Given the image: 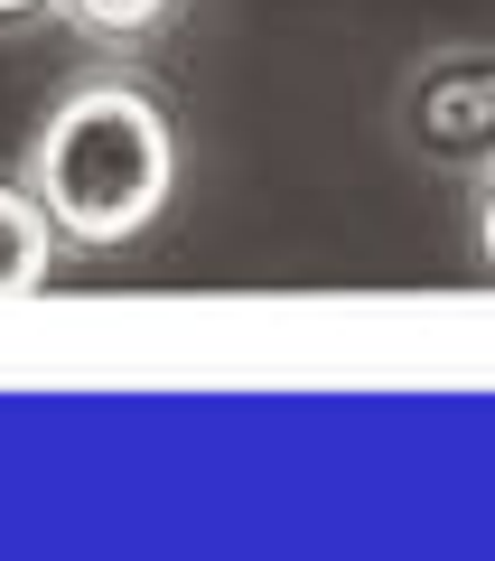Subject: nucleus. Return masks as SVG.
I'll list each match as a JSON object with an SVG mask.
<instances>
[{
	"label": "nucleus",
	"instance_id": "6",
	"mask_svg": "<svg viewBox=\"0 0 495 561\" xmlns=\"http://www.w3.org/2000/svg\"><path fill=\"white\" fill-rule=\"evenodd\" d=\"M476 262L495 272V169H476Z\"/></svg>",
	"mask_w": 495,
	"mask_h": 561
},
{
	"label": "nucleus",
	"instance_id": "5",
	"mask_svg": "<svg viewBox=\"0 0 495 561\" xmlns=\"http://www.w3.org/2000/svg\"><path fill=\"white\" fill-rule=\"evenodd\" d=\"M66 0H0V38H28V28H47Z\"/></svg>",
	"mask_w": 495,
	"mask_h": 561
},
{
	"label": "nucleus",
	"instance_id": "1",
	"mask_svg": "<svg viewBox=\"0 0 495 561\" xmlns=\"http://www.w3.org/2000/svg\"><path fill=\"white\" fill-rule=\"evenodd\" d=\"M20 179L76 253H122L179 197V122L140 76H84L38 122Z\"/></svg>",
	"mask_w": 495,
	"mask_h": 561
},
{
	"label": "nucleus",
	"instance_id": "2",
	"mask_svg": "<svg viewBox=\"0 0 495 561\" xmlns=\"http://www.w3.org/2000/svg\"><path fill=\"white\" fill-rule=\"evenodd\" d=\"M402 150L430 169H458V179H476V169H495V47H439V57H421L412 76H402Z\"/></svg>",
	"mask_w": 495,
	"mask_h": 561
},
{
	"label": "nucleus",
	"instance_id": "4",
	"mask_svg": "<svg viewBox=\"0 0 495 561\" xmlns=\"http://www.w3.org/2000/svg\"><path fill=\"white\" fill-rule=\"evenodd\" d=\"M57 20L76 28V38L113 47V57H140V47H159L169 28L187 20V0H66Z\"/></svg>",
	"mask_w": 495,
	"mask_h": 561
},
{
	"label": "nucleus",
	"instance_id": "3",
	"mask_svg": "<svg viewBox=\"0 0 495 561\" xmlns=\"http://www.w3.org/2000/svg\"><path fill=\"white\" fill-rule=\"evenodd\" d=\"M66 253H76V243H66L57 216L28 197V179H0V300L47 290V272H57Z\"/></svg>",
	"mask_w": 495,
	"mask_h": 561
}]
</instances>
